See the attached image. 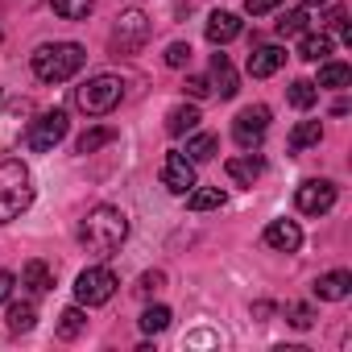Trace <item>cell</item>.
I'll use <instances>...</instances> for the list:
<instances>
[{
  "instance_id": "1",
  "label": "cell",
  "mask_w": 352,
  "mask_h": 352,
  "mask_svg": "<svg viewBox=\"0 0 352 352\" xmlns=\"http://www.w3.org/2000/svg\"><path fill=\"white\" fill-rule=\"evenodd\" d=\"M129 241V216L120 212V208H108V204H100V208H91L87 216H83V224H79V245L91 253V257H112L120 245Z\"/></svg>"
},
{
  "instance_id": "2",
  "label": "cell",
  "mask_w": 352,
  "mask_h": 352,
  "mask_svg": "<svg viewBox=\"0 0 352 352\" xmlns=\"http://www.w3.org/2000/svg\"><path fill=\"white\" fill-rule=\"evenodd\" d=\"M34 204V174L21 157L0 162V228L13 224L25 208Z\"/></svg>"
},
{
  "instance_id": "3",
  "label": "cell",
  "mask_w": 352,
  "mask_h": 352,
  "mask_svg": "<svg viewBox=\"0 0 352 352\" xmlns=\"http://www.w3.org/2000/svg\"><path fill=\"white\" fill-rule=\"evenodd\" d=\"M83 63H87V54H83L79 42H46L30 58V67H34V75L42 83H67V79H75L83 71Z\"/></svg>"
},
{
  "instance_id": "4",
  "label": "cell",
  "mask_w": 352,
  "mask_h": 352,
  "mask_svg": "<svg viewBox=\"0 0 352 352\" xmlns=\"http://www.w3.org/2000/svg\"><path fill=\"white\" fill-rule=\"evenodd\" d=\"M124 100V79L120 75H91L87 83L75 87V108L83 116H108Z\"/></svg>"
},
{
  "instance_id": "5",
  "label": "cell",
  "mask_w": 352,
  "mask_h": 352,
  "mask_svg": "<svg viewBox=\"0 0 352 352\" xmlns=\"http://www.w3.org/2000/svg\"><path fill=\"white\" fill-rule=\"evenodd\" d=\"M116 286H120V278H116L108 265H87V270L75 278V302H79V307H104V302H112Z\"/></svg>"
},
{
  "instance_id": "6",
  "label": "cell",
  "mask_w": 352,
  "mask_h": 352,
  "mask_svg": "<svg viewBox=\"0 0 352 352\" xmlns=\"http://www.w3.org/2000/svg\"><path fill=\"white\" fill-rule=\"evenodd\" d=\"M149 34H153V25H149V17L141 13V9H124L120 17H116V25H112V54H137L145 42H149Z\"/></svg>"
},
{
  "instance_id": "7",
  "label": "cell",
  "mask_w": 352,
  "mask_h": 352,
  "mask_svg": "<svg viewBox=\"0 0 352 352\" xmlns=\"http://www.w3.org/2000/svg\"><path fill=\"white\" fill-rule=\"evenodd\" d=\"M67 112L63 108H50V112H38L34 120H30V129H25V145L34 149V153H50L63 137H67Z\"/></svg>"
},
{
  "instance_id": "8",
  "label": "cell",
  "mask_w": 352,
  "mask_h": 352,
  "mask_svg": "<svg viewBox=\"0 0 352 352\" xmlns=\"http://www.w3.org/2000/svg\"><path fill=\"white\" fill-rule=\"evenodd\" d=\"M265 133H270V108H265V104H249V108L236 112V120H232V137H236L241 149H257Z\"/></svg>"
},
{
  "instance_id": "9",
  "label": "cell",
  "mask_w": 352,
  "mask_h": 352,
  "mask_svg": "<svg viewBox=\"0 0 352 352\" xmlns=\"http://www.w3.org/2000/svg\"><path fill=\"white\" fill-rule=\"evenodd\" d=\"M336 199H340V191H336L331 179H307V183L294 191V204H298L302 216H327V212L336 208Z\"/></svg>"
},
{
  "instance_id": "10",
  "label": "cell",
  "mask_w": 352,
  "mask_h": 352,
  "mask_svg": "<svg viewBox=\"0 0 352 352\" xmlns=\"http://www.w3.org/2000/svg\"><path fill=\"white\" fill-rule=\"evenodd\" d=\"M162 187H166L170 195H187V191L195 187V162H191L183 149H170V153L162 157Z\"/></svg>"
},
{
  "instance_id": "11",
  "label": "cell",
  "mask_w": 352,
  "mask_h": 352,
  "mask_svg": "<svg viewBox=\"0 0 352 352\" xmlns=\"http://www.w3.org/2000/svg\"><path fill=\"white\" fill-rule=\"evenodd\" d=\"M224 174H228L232 187H253L261 174H265V162H261V153H241V157H228L224 162Z\"/></svg>"
},
{
  "instance_id": "12",
  "label": "cell",
  "mask_w": 352,
  "mask_h": 352,
  "mask_svg": "<svg viewBox=\"0 0 352 352\" xmlns=\"http://www.w3.org/2000/svg\"><path fill=\"white\" fill-rule=\"evenodd\" d=\"M282 63H286V50L282 46H270V42H261V46H253L249 50V75L253 79H270V75H278L282 71Z\"/></svg>"
},
{
  "instance_id": "13",
  "label": "cell",
  "mask_w": 352,
  "mask_h": 352,
  "mask_svg": "<svg viewBox=\"0 0 352 352\" xmlns=\"http://www.w3.org/2000/svg\"><path fill=\"white\" fill-rule=\"evenodd\" d=\"M261 241H265L274 253H294V249L302 245V228H298L294 220H270Z\"/></svg>"
},
{
  "instance_id": "14",
  "label": "cell",
  "mask_w": 352,
  "mask_h": 352,
  "mask_svg": "<svg viewBox=\"0 0 352 352\" xmlns=\"http://www.w3.org/2000/svg\"><path fill=\"white\" fill-rule=\"evenodd\" d=\"M212 91H216L220 100H232V96L241 91L236 67L228 63V54H220V46H216V54H212Z\"/></svg>"
},
{
  "instance_id": "15",
  "label": "cell",
  "mask_w": 352,
  "mask_h": 352,
  "mask_svg": "<svg viewBox=\"0 0 352 352\" xmlns=\"http://www.w3.org/2000/svg\"><path fill=\"white\" fill-rule=\"evenodd\" d=\"M348 294H352V274L348 270H331V274L315 278V298L319 302H344Z\"/></svg>"
},
{
  "instance_id": "16",
  "label": "cell",
  "mask_w": 352,
  "mask_h": 352,
  "mask_svg": "<svg viewBox=\"0 0 352 352\" xmlns=\"http://www.w3.org/2000/svg\"><path fill=\"white\" fill-rule=\"evenodd\" d=\"M241 30H245V21H241L236 13L216 9V13L208 17V42H212V46H228L232 38H241Z\"/></svg>"
},
{
  "instance_id": "17",
  "label": "cell",
  "mask_w": 352,
  "mask_h": 352,
  "mask_svg": "<svg viewBox=\"0 0 352 352\" xmlns=\"http://www.w3.org/2000/svg\"><path fill=\"white\" fill-rule=\"evenodd\" d=\"M17 286H21L30 298H42V294L54 286V270H50L46 261H30V265L21 270V278H17Z\"/></svg>"
},
{
  "instance_id": "18",
  "label": "cell",
  "mask_w": 352,
  "mask_h": 352,
  "mask_svg": "<svg viewBox=\"0 0 352 352\" xmlns=\"http://www.w3.org/2000/svg\"><path fill=\"white\" fill-rule=\"evenodd\" d=\"M5 319H9V331H13V336L34 331V323H38V298H30V294H25L21 302L9 298V315H5Z\"/></svg>"
},
{
  "instance_id": "19",
  "label": "cell",
  "mask_w": 352,
  "mask_h": 352,
  "mask_svg": "<svg viewBox=\"0 0 352 352\" xmlns=\"http://www.w3.org/2000/svg\"><path fill=\"white\" fill-rule=\"evenodd\" d=\"M199 120H204V116H199V108H195V104H179V108H170V112H166V133H170V137L195 133V129H199Z\"/></svg>"
},
{
  "instance_id": "20",
  "label": "cell",
  "mask_w": 352,
  "mask_h": 352,
  "mask_svg": "<svg viewBox=\"0 0 352 352\" xmlns=\"http://www.w3.org/2000/svg\"><path fill=\"white\" fill-rule=\"evenodd\" d=\"M327 54H331V34H327V30H319V34H298V58H307V63H327Z\"/></svg>"
},
{
  "instance_id": "21",
  "label": "cell",
  "mask_w": 352,
  "mask_h": 352,
  "mask_svg": "<svg viewBox=\"0 0 352 352\" xmlns=\"http://www.w3.org/2000/svg\"><path fill=\"white\" fill-rule=\"evenodd\" d=\"M183 199H187L191 212H216V208H224V191H220V187H199V183H195Z\"/></svg>"
},
{
  "instance_id": "22",
  "label": "cell",
  "mask_w": 352,
  "mask_h": 352,
  "mask_svg": "<svg viewBox=\"0 0 352 352\" xmlns=\"http://www.w3.org/2000/svg\"><path fill=\"white\" fill-rule=\"evenodd\" d=\"M323 141V124L319 120H298L294 129H290V149L294 153H302V149H311V145H319Z\"/></svg>"
},
{
  "instance_id": "23",
  "label": "cell",
  "mask_w": 352,
  "mask_h": 352,
  "mask_svg": "<svg viewBox=\"0 0 352 352\" xmlns=\"http://www.w3.org/2000/svg\"><path fill=\"white\" fill-rule=\"evenodd\" d=\"M216 149H220V137H216V133H191V141H187V149H183V153L199 166V162H212V157H216Z\"/></svg>"
},
{
  "instance_id": "24",
  "label": "cell",
  "mask_w": 352,
  "mask_h": 352,
  "mask_svg": "<svg viewBox=\"0 0 352 352\" xmlns=\"http://www.w3.org/2000/svg\"><path fill=\"white\" fill-rule=\"evenodd\" d=\"M286 100H290V108L311 112V108H315V100H319V87H315L311 79H294V83L286 87Z\"/></svg>"
},
{
  "instance_id": "25",
  "label": "cell",
  "mask_w": 352,
  "mask_h": 352,
  "mask_svg": "<svg viewBox=\"0 0 352 352\" xmlns=\"http://www.w3.org/2000/svg\"><path fill=\"white\" fill-rule=\"evenodd\" d=\"M116 141V129L112 124H96V129H87L79 141H75V153H96V149H104V145H112Z\"/></svg>"
},
{
  "instance_id": "26",
  "label": "cell",
  "mask_w": 352,
  "mask_h": 352,
  "mask_svg": "<svg viewBox=\"0 0 352 352\" xmlns=\"http://www.w3.org/2000/svg\"><path fill=\"white\" fill-rule=\"evenodd\" d=\"M348 83H352V71H348V63H323V67H319V83H315V87L344 91Z\"/></svg>"
},
{
  "instance_id": "27",
  "label": "cell",
  "mask_w": 352,
  "mask_h": 352,
  "mask_svg": "<svg viewBox=\"0 0 352 352\" xmlns=\"http://www.w3.org/2000/svg\"><path fill=\"white\" fill-rule=\"evenodd\" d=\"M83 327H87L83 307H67V311L58 315V340H79V336H83Z\"/></svg>"
},
{
  "instance_id": "28",
  "label": "cell",
  "mask_w": 352,
  "mask_h": 352,
  "mask_svg": "<svg viewBox=\"0 0 352 352\" xmlns=\"http://www.w3.org/2000/svg\"><path fill=\"white\" fill-rule=\"evenodd\" d=\"M50 9H54L63 21H87L91 9H96V0H50Z\"/></svg>"
},
{
  "instance_id": "29",
  "label": "cell",
  "mask_w": 352,
  "mask_h": 352,
  "mask_svg": "<svg viewBox=\"0 0 352 352\" xmlns=\"http://www.w3.org/2000/svg\"><path fill=\"white\" fill-rule=\"evenodd\" d=\"M170 319H174V315H170V307H162V302H157V307H145L137 323H141V331H145V336H157V331H166V327H170Z\"/></svg>"
},
{
  "instance_id": "30",
  "label": "cell",
  "mask_w": 352,
  "mask_h": 352,
  "mask_svg": "<svg viewBox=\"0 0 352 352\" xmlns=\"http://www.w3.org/2000/svg\"><path fill=\"white\" fill-rule=\"evenodd\" d=\"M274 30H278V38H298V34H307V13L302 9H286L274 21Z\"/></svg>"
},
{
  "instance_id": "31",
  "label": "cell",
  "mask_w": 352,
  "mask_h": 352,
  "mask_svg": "<svg viewBox=\"0 0 352 352\" xmlns=\"http://www.w3.org/2000/svg\"><path fill=\"white\" fill-rule=\"evenodd\" d=\"M286 323H290V327H298V331H307V327L315 323V315H311V307H307V302H286Z\"/></svg>"
},
{
  "instance_id": "32",
  "label": "cell",
  "mask_w": 352,
  "mask_h": 352,
  "mask_svg": "<svg viewBox=\"0 0 352 352\" xmlns=\"http://www.w3.org/2000/svg\"><path fill=\"white\" fill-rule=\"evenodd\" d=\"M187 63H191V42H170V46H166V67L179 71V67H187Z\"/></svg>"
},
{
  "instance_id": "33",
  "label": "cell",
  "mask_w": 352,
  "mask_h": 352,
  "mask_svg": "<svg viewBox=\"0 0 352 352\" xmlns=\"http://www.w3.org/2000/svg\"><path fill=\"white\" fill-rule=\"evenodd\" d=\"M327 30H336V34H340L344 42H352V25H348V9H344V5L327 13Z\"/></svg>"
},
{
  "instance_id": "34",
  "label": "cell",
  "mask_w": 352,
  "mask_h": 352,
  "mask_svg": "<svg viewBox=\"0 0 352 352\" xmlns=\"http://www.w3.org/2000/svg\"><path fill=\"white\" fill-rule=\"evenodd\" d=\"M162 286H166V274H162V270H153V274H141V282H137V294H141V298H149V294H157Z\"/></svg>"
},
{
  "instance_id": "35",
  "label": "cell",
  "mask_w": 352,
  "mask_h": 352,
  "mask_svg": "<svg viewBox=\"0 0 352 352\" xmlns=\"http://www.w3.org/2000/svg\"><path fill=\"white\" fill-rule=\"evenodd\" d=\"M187 96H191V100H208V96H212V79L191 75V79H187Z\"/></svg>"
},
{
  "instance_id": "36",
  "label": "cell",
  "mask_w": 352,
  "mask_h": 352,
  "mask_svg": "<svg viewBox=\"0 0 352 352\" xmlns=\"http://www.w3.org/2000/svg\"><path fill=\"white\" fill-rule=\"evenodd\" d=\"M17 294V274L13 270H0V302H9Z\"/></svg>"
},
{
  "instance_id": "37",
  "label": "cell",
  "mask_w": 352,
  "mask_h": 352,
  "mask_svg": "<svg viewBox=\"0 0 352 352\" xmlns=\"http://www.w3.org/2000/svg\"><path fill=\"white\" fill-rule=\"evenodd\" d=\"M282 5V0H245V9L253 13V17H265V13H274Z\"/></svg>"
},
{
  "instance_id": "38",
  "label": "cell",
  "mask_w": 352,
  "mask_h": 352,
  "mask_svg": "<svg viewBox=\"0 0 352 352\" xmlns=\"http://www.w3.org/2000/svg\"><path fill=\"white\" fill-rule=\"evenodd\" d=\"M298 5H307V9H315V5H327V0H298Z\"/></svg>"
},
{
  "instance_id": "39",
  "label": "cell",
  "mask_w": 352,
  "mask_h": 352,
  "mask_svg": "<svg viewBox=\"0 0 352 352\" xmlns=\"http://www.w3.org/2000/svg\"><path fill=\"white\" fill-rule=\"evenodd\" d=\"M0 38H5V34H0Z\"/></svg>"
}]
</instances>
